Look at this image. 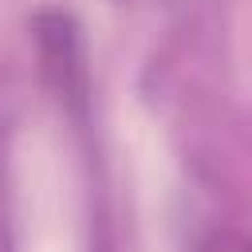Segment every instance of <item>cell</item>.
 I'll use <instances>...</instances> for the list:
<instances>
[{
    "mask_svg": "<svg viewBox=\"0 0 252 252\" xmlns=\"http://www.w3.org/2000/svg\"><path fill=\"white\" fill-rule=\"evenodd\" d=\"M32 43L43 87L59 98L63 110L83 118L91 102V67H87L79 20L67 8H39L32 16Z\"/></svg>",
    "mask_w": 252,
    "mask_h": 252,
    "instance_id": "cell-1",
    "label": "cell"
},
{
    "mask_svg": "<svg viewBox=\"0 0 252 252\" xmlns=\"http://www.w3.org/2000/svg\"><path fill=\"white\" fill-rule=\"evenodd\" d=\"M197 252H248V240L240 232H232V228H217V232H209L201 240Z\"/></svg>",
    "mask_w": 252,
    "mask_h": 252,
    "instance_id": "cell-2",
    "label": "cell"
}]
</instances>
